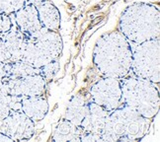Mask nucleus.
Here are the masks:
<instances>
[{
  "mask_svg": "<svg viewBox=\"0 0 160 142\" xmlns=\"http://www.w3.org/2000/svg\"><path fill=\"white\" fill-rule=\"evenodd\" d=\"M81 128L65 119L61 120L52 132V140L54 142H80Z\"/></svg>",
  "mask_w": 160,
  "mask_h": 142,
  "instance_id": "nucleus-16",
  "label": "nucleus"
},
{
  "mask_svg": "<svg viewBox=\"0 0 160 142\" xmlns=\"http://www.w3.org/2000/svg\"><path fill=\"white\" fill-rule=\"evenodd\" d=\"M10 95L21 98L45 96L48 82L40 73L21 78H5Z\"/></svg>",
  "mask_w": 160,
  "mask_h": 142,
  "instance_id": "nucleus-9",
  "label": "nucleus"
},
{
  "mask_svg": "<svg viewBox=\"0 0 160 142\" xmlns=\"http://www.w3.org/2000/svg\"><path fill=\"white\" fill-rule=\"evenodd\" d=\"M5 47L10 54L11 61L21 60L22 52L27 42V36L23 34L15 25H13L8 32L1 34ZM10 61V62H11Z\"/></svg>",
  "mask_w": 160,
  "mask_h": 142,
  "instance_id": "nucleus-13",
  "label": "nucleus"
},
{
  "mask_svg": "<svg viewBox=\"0 0 160 142\" xmlns=\"http://www.w3.org/2000/svg\"><path fill=\"white\" fill-rule=\"evenodd\" d=\"M62 49L63 42L58 31L42 27L32 36H27L21 60L40 69L51 61L59 59Z\"/></svg>",
  "mask_w": 160,
  "mask_h": 142,
  "instance_id": "nucleus-5",
  "label": "nucleus"
},
{
  "mask_svg": "<svg viewBox=\"0 0 160 142\" xmlns=\"http://www.w3.org/2000/svg\"><path fill=\"white\" fill-rule=\"evenodd\" d=\"M11 17L15 26L26 36H32L42 27L36 6L32 4H25Z\"/></svg>",
  "mask_w": 160,
  "mask_h": 142,
  "instance_id": "nucleus-11",
  "label": "nucleus"
},
{
  "mask_svg": "<svg viewBox=\"0 0 160 142\" xmlns=\"http://www.w3.org/2000/svg\"><path fill=\"white\" fill-rule=\"evenodd\" d=\"M39 70H40V74L46 79V81L48 84L52 81V79L55 77V75H57L59 70V59L51 61V62H48L45 66H42Z\"/></svg>",
  "mask_w": 160,
  "mask_h": 142,
  "instance_id": "nucleus-19",
  "label": "nucleus"
},
{
  "mask_svg": "<svg viewBox=\"0 0 160 142\" xmlns=\"http://www.w3.org/2000/svg\"><path fill=\"white\" fill-rule=\"evenodd\" d=\"M26 1V4H32V5H38L42 2H45L47 0H25Z\"/></svg>",
  "mask_w": 160,
  "mask_h": 142,
  "instance_id": "nucleus-23",
  "label": "nucleus"
},
{
  "mask_svg": "<svg viewBox=\"0 0 160 142\" xmlns=\"http://www.w3.org/2000/svg\"><path fill=\"white\" fill-rule=\"evenodd\" d=\"M50 105L45 96L25 97L21 100V112L34 122L42 120L48 113Z\"/></svg>",
  "mask_w": 160,
  "mask_h": 142,
  "instance_id": "nucleus-12",
  "label": "nucleus"
},
{
  "mask_svg": "<svg viewBox=\"0 0 160 142\" xmlns=\"http://www.w3.org/2000/svg\"><path fill=\"white\" fill-rule=\"evenodd\" d=\"M150 126V120L126 106L109 113L108 122L102 133L103 142L140 141Z\"/></svg>",
  "mask_w": 160,
  "mask_h": 142,
  "instance_id": "nucleus-3",
  "label": "nucleus"
},
{
  "mask_svg": "<svg viewBox=\"0 0 160 142\" xmlns=\"http://www.w3.org/2000/svg\"><path fill=\"white\" fill-rule=\"evenodd\" d=\"M122 86V105L152 120L159 112L158 84L128 75L120 79Z\"/></svg>",
  "mask_w": 160,
  "mask_h": 142,
  "instance_id": "nucleus-4",
  "label": "nucleus"
},
{
  "mask_svg": "<svg viewBox=\"0 0 160 142\" xmlns=\"http://www.w3.org/2000/svg\"><path fill=\"white\" fill-rule=\"evenodd\" d=\"M36 9L42 27L54 31L59 30L61 22L60 12L51 0L36 5Z\"/></svg>",
  "mask_w": 160,
  "mask_h": 142,
  "instance_id": "nucleus-14",
  "label": "nucleus"
},
{
  "mask_svg": "<svg viewBox=\"0 0 160 142\" xmlns=\"http://www.w3.org/2000/svg\"><path fill=\"white\" fill-rule=\"evenodd\" d=\"M132 47L131 75L155 84L160 81V41L150 40Z\"/></svg>",
  "mask_w": 160,
  "mask_h": 142,
  "instance_id": "nucleus-6",
  "label": "nucleus"
},
{
  "mask_svg": "<svg viewBox=\"0 0 160 142\" xmlns=\"http://www.w3.org/2000/svg\"><path fill=\"white\" fill-rule=\"evenodd\" d=\"M1 122H2V121H1V120H0V126H1Z\"/></svg>",
  "mask_w": 160,
  "mask_h": 142,
  "instance_id": "nucleus-26",
  "label": "nucleus"
},
{
  "mask_svg": "<svg viewBox=\"0 0 160 142\" xmlns=\"http://www.w3.org/2000/svg\"><path fill=\"white\" fill-rule=\"evenodd\" d=\"M25 4V0H0V14L12 15Z\"/></svg>",
  "mask_w": 160,
  "mask_h": 142,
  "instance_id": "nucleus-18",
  "label": "nucleus"
},
{
  "mask_svg": "<svg viewBox=\"0 0 160 142\" xmlns=\"http://www.w3.org/2000/svg\"><path fill=\"white\" fill-rule=\"evenodd\" d=\"M118 31L131 45L158 39L160 35V13L155 5L134 2L121 14Z\"/></svg>",
  "mask_w": 160,
  "mask_h": 142,
  "instance_id": "nucleus-2",
  "label": "nucleus"
},
{
  "mask_svg": "<svg viewBox=\"0 0 160 142\" xmlns=\"http://www.w3.org/2000/svg\"><path fill=\"white\" fill-rule=\"evenodd\" d=\"M4 64L5 63H3V62H1V61H0V77H3V78H5V76H6Z\"/></svg>",
  "mask_w": 160,
  "mask_h": 142,
  "instance_id": "nucleus-24",
  "label": "nucleus"
},
{
  "mask_svg": "<svg viewBox=\"0 0 160 142\" xmlns=\"http://www.w3.org/2000/svg\"><path fill=\"white\" fill-rule=\"evenodd\" d=\"M2 15L3 14H0V35L2 34Z\"/></svg>",
  "mask_w": 160,
  "mask_h": 142,
  "instance_id": "nucleus-25",
  "label": "nucleus"
},
{
  "mask_svg": "<svg viewBox=\"0 0 160 142\" xmlns=\"http://www.w3.org/2000/svg\"><path fill=\"white\" fill-rule=\"evenodd\" d=\"M132 47L119 31L104 34L93 49V64L102 76L122 79L131 75Z\"/></svg>",
  "mask_w": 160,
  "mask_h": 142,
  "instance_id": "nucleus-1",
  "label": "nucleus"
},
{
  "mask_svg": "<svg viewBox=\"0 0 160 142\" xmlns=\"http://www.w3.org/2000/svg\"><path fill=\"white\" fill-rule=\"evenodd\" d=\"M108 118V110L89 100L87 104V112L79 125L81 128V133L95 134L102 139V133L106 128Z\"/></svg>",
  "mask_w": 160,
  "mask_h": 142,
  "instance_id": "nucleus-10",
  "label": "nucleus"
},
{
  "mask_svg": "<svg viewBox=\"0 0 160 142\" xmlns=\"http://www.w3.org/2000/svg\"><path fill=\"white\" fill-rule=\"evenodd\" d=\"M0 61L3 63H7L11 61L10 54L7 51V48L5 47L4 41H3V38L1 35H0Z\"/></svg>",
  "mask_w": 160,
  "mask_h": 142,
  "instance_id": "nucleus-20",
  "label": "nucleus"
},
{
  "mask_svg": "<svg viewBox=\"0 0 160 142\" xmlns=\"http://www.w3.org/2000/svg\"><path fill=\"white\" fill-rule=\"evenodd\" d=\"M88 101L89 100L86 99V96L82 95L81 93L74 95L67 104L64 119L76 125H80L86 115V112H87Z\"/></svg>",
  "mask_w": 160,
  "mask_h": 142,
  "instance_id": "nucleus-15",
  "label": "nucleus"
},
{
  "mask_svg": "<svg viewBox=\"0 0 160 142\" xmlns=\"http://www.w3.org/2000/svg\"><path fill=\"white\" fill-rule=\"evenodd\" d=\"M0 142H13L10 137H8L7 135H5L4 133L0 132Z\"/></svg>",
  "mask_w": 160,
  "mask_h": 142,
  "instance_id": "nucleus-22",
  "label": "nucleus"
},
{
  "mask_svg": "<svg viewBox=\"0 0 160 142\" xmlns=\"http://www.w3.org/2000/svg\"><path fill=\"white\" fill-rule=\"evenodd\" d=\"M9 94L8 86L6 83V80L3 77H0V97H3Z\"/></svg>",
  "mask_w": 160,
  "mask_h": 142,
  "instance_id": "nucleus-21",
  "label": "nucleus"
},
{
  "mask_svg": "<svg viewBox=\"0 0 160 142\" xmlns=\"http://www.w3.org/2000/svg\"><path fill=\"white\" fill-rule=\"evenodd\" d=\"M35 123L21 110H13L2 120L0 132L13 141H28L35 134Z\"/></svg>",
  "mask_w": 160,
  "mask_h": 142,
  "instance_id": "nucleus-8",
  "label": "nucleus"
},
{
  "mask_svg": "<svg viewBox=\"0 0 160 142\" xmlns=\"http://www.w3.org/2000/svg\"><path fill=\"white\" fill-rule=\"evenodd\" d=\"M5 67V78H21L24 76L32 75L40 73V70L35 68L32 65L28 64L24 60L11 61L4 64Z\"/></svg>",
  "mask_w": 160,
  "mask_h": 142,
  "instance_id": "nucleus-17",
  "label": "nucleus"
},
{
  "mask_svg": "<svg viewBox=\"0 0 160 142\" xmlns=\"http://www.w3.org/2000/svg\"><path fill=\"white\" fill-rule=\"evenodd\" d=\"M89 97L108 112H112L122 106V86L120 79L103 76L92 84L89 89Z\"/></svg>",
  "mask_w": 160,
  "mask_h": 142,
  "instance_id": "nucleus-7",
  "label": "nucleus"
}]
</instances>
